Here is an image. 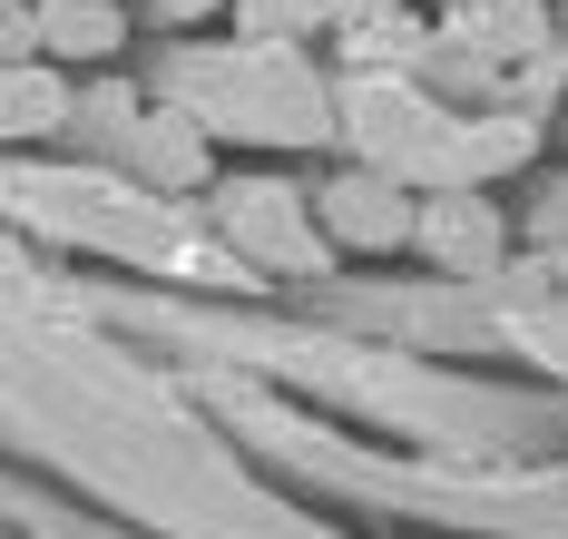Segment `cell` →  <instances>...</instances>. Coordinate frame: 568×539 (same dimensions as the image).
<instances>
[{
    "label": "cell",
    "instance_id": "30bf717a",
    "mask_svg": "<svg viewBox=\"0 0 568 539\" xmlns=\"http://www.w3.org/2000/svg\"><path fill=\"white\" fill-rule=\"evenodd\" d=\"M158 10H168V20H196V10H216V0H158Z\"/></svg>",
    "mask_w": 568,
    "mask_h": 539
},
{
    "label": "cell",
    "instance_id": "9c48e42d",
    "mask_svg": "<svg viewBox=\"0 0 568 539\" xmlns=\"http://www.w3.org/2000/svg\"><path fill=\"white\" fill-rule=\"evenodd\" d=\"M20 50H40V20H30V0H0V60H20Z\"/></svg>",
    "mask_w": 568,
    "mask_h": 539
},
{
    "label": "cell",
    "instance_id": "7c38bea8",
    "mask_svg": "<svg viewBox=\"0 0 568 539\" xmlns=\"http://www.w3.org/2000/svg\"><path fill=\"white\" fill-rule=\"evenodd\" d=\"M452 10H480V0H452Z\"/></svg>",
    "mask_w": 568,
    "mask_h": 539
},
{
    "label": "cell",
    "instance_id": "8fae6325",
    "mask_svg": "<svg viewBox=\"0 0 568 539\" xmlns=\"http://www.w3.org/2000/svg\"><path fill=\"white\" fill-rule=\"evenodd\" d=\"M363 10H412V0H363Z\"/></svg>",
    "mask_w": 568,
    "mask_h": 539
},
{
    "label": "cell",
    "instance_id": "7a4b0ae2",
    "mask_svg": "<svg viewBox=\"0 0 568 539\" xmlns=\"http://www.w3.org/2000/svg\"><path fill=\"white\" fill-rule=\"evenodd\" d=\"M324 226H334L343 245H402L412 236V196H402V177L363 167V177H343L334 196H324Z\"/></svg>",
    "mask_w": 568,
    "mask_h": 539
},
{
    "label": "cell",
    "instance_id": "6da1fadb",
    "mask_svg": "<svg viewBox=\"0 0 568 539\" xmlns=\"http://www.w3.org/2000/svg\"><path fill=\"white\" fill-rule=\"evenodd\" d=\"M412 245L442 255L452 275H490L500 265V216L480 206V186H432V196H412Z\"/></svg>",
    "mask_w": 568,
    "mask_h": 539
},
{
    "label": "cell",
    "instance_id": "3957f363",
    "mask_svg": "<svg viewBox=\"0 0 568 539\" xmlns=\"http://www.w3.org/2000/svg\"><path fill=\"white\" fill-rule=\"evenodd\" d=\"M30 20H40V50H69V60H109V50H128L118 0H40Z\"/></svg>",
    "mask_w": 568,
    "mask_h": 539
},
{
    "label": "cell",
    "instance_id": "ba28073f",
    "mask_svg": "<svg viewBox=\"0 0 568 539\" xmlns=\"http://www.w3.org/2000/svg\"><path fill=\"white\" fill-rule=\"evenodd\" d=\"M148 167H158V177H196V119H186V109L148 119Z\"/></svg>",
    "mask_w": 568,
    "mask_h": 539
},
{
    "label": "cell",
    "instance_id": "52a82bcc",
    "mask_svg": "<svg viewBox=\"0 0 568 539\" xmlns=\"http://www.w3.org/2000/svg\"><path fill=\"white\" fill-rule=\"evenodd\" d=\"M235 20H245V40H304L324 20V0H235Z\"/></svg>",
    "mask_w": 568,
    "mask_h": 539
},
{
    "label": "cell",
    "instance_id": "277c9868",
    "mask_svg": "<svg viewBox=\"0 0 568 539\" xmlns=\"http://www.w3.org/2000/svg\"><path fill=\"white\" fill-rule=\"evenodd\" d=\"M529 148H539V128H529V119H470V128H452V186L500 177V167H519Z\"/></svg>",
    "mask_w": 568,
    "mask_h": 539
},
{
    "label": "cell",
    "instance_id": "5b68a950",
    "mask_svg": "<svg viewBox=\"0 0 568 539\" xmlns=\"http://www.w3.org/2000/svg\"><path fill=\"white\" fill-rule=\"evenodd\" d=\"M343 50H353L363 69H412L422 50H432V40L412 30V10H353V30H343Z\"/></svg>",
    "mask_w": 568,
    "mask_h": 539
},
{
    "label": "cell",
    "instance_id": "8992f818",
    "mask_svg": "<svg viewBox=\"0 0 568 539\" xmlns=\"http://www.w3.org/2000/svg\"><path fill=\"white\" fill-rule=\"evenodd\" d=\"M50 119H59L50 79H40V69H20V79L0 69V138H30V128H50Z\"/></svg>",
    "mask_w": 568,
    "mask_h": 539
}]
</instances>
